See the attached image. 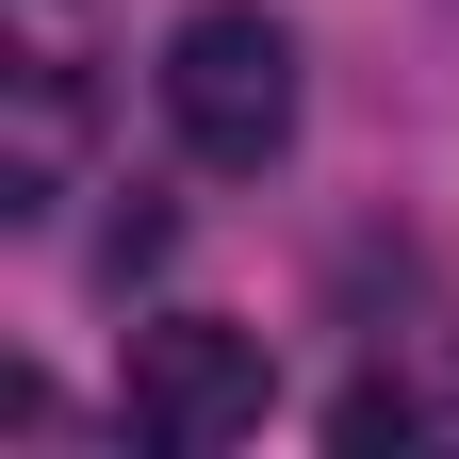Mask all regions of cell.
I'll return each mask as SVG.
<instances>
[{
	"label": "cell",
	"instance_id": "2",
	"mask_svg": "<svg viewBox=\"0 0 459 459\" xmlns=\"http://www.w3.org/2000/svg\"><path fill=\"white\" fill-rule=\"evenodd\" d=\"M132 443H181V459H213V443H247L263 411H279V361H263V328H230V312H164V328H132Z\"/></svg>",
	"mask_w": 459,
	"mask_h": 459
},
{
	"label": "cell",
	"instance_id": "3",
	"mask_svg": "<svg viewBox=\"0 0 459 459\" xmlns=\"http://www.w3.org/2000/svg\"><path fill=\"white\" fill-rule=\"evenodd\" d=\"M66 148H82V33L66 0H17V132H0V213H49L66 197Z\"/></svg>",
	"mask_w": 459,
	"mask_h": 459
},
{
	"label": "cell",
	"instance_id": "1",
	"mask_svg": "<svg viewBox=\"0 0 459 459\" xmlns=\"http://www.w3.org/2000/svg\"><path fill=\"white\" fill-rule=\"evenodd\" d=\"M164 132L230 181H263L279 148H296V17H263V0H197L181 33H164Z\"/></svg>",
	"mask_w": 459,
	"mask_h": 459
},
{
	"label": "cell",
	"instance_id": "4",
	"mask_svg": "<svg viewBox=\"0 0 459 459\" xmlns=\"http://www.w3.org/2000/svg\"><path fill=\"white\" fill-rule=\"evenodd\" d=\"M328 443H344V459H377V443H427V394H411V377H361V394H328Z\"/></svg>",
	"mask_w": 459,
	"mask_h": 459
}]
</instances>
